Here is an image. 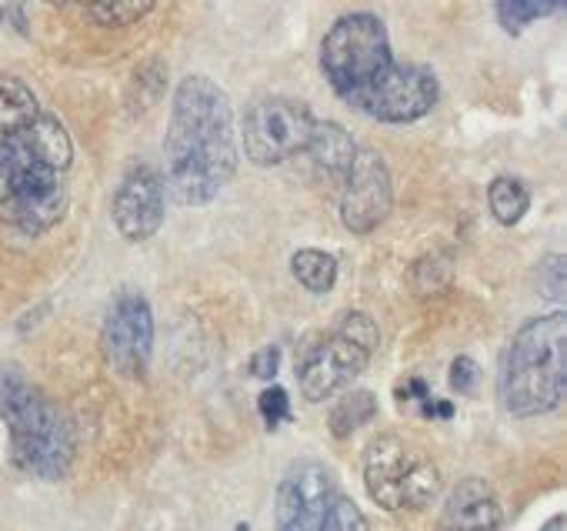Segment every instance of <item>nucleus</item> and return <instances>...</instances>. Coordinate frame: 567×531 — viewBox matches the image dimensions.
<instances>
[{"mask_svg": "<svg viewBox=\"0 0 567 531\" xmlns=\"http://www.w3.org/2000/svg\"><path fill=\"white\" fill-rule=\"evenodd\" d=\"M164 181L154 167L137 164L124 174L117 194H114V224L121 237L127 241H147L161 231L167 201H164Z\"/></svg>", "mask_w": 567, "mask_h": 531, "instance_id": "13", "label": "nucleus"}, {"mask_svg": "<svg viewBox=\"0 0 567 531\" xmlns=\"http://www.w3.org/2000/svg\"><path fill=\"white\" fill-rule=\"evenodd\" d=\"M41 111L44 108L31 91V84H24L14 74H0V137L28 127Z\"/></svg>", "mask_w": 567, "mask_h": 531, "instance_id": "17", "label": "nucleus"}, {"mask_svg": "<svg viewBox=\"0 0 567 531\" xmlns=\"http://www.w3.org/2000/svg\"><path fill=\"white\" fill-rule=\"evenodd\" d=\"M334 474L318 461H301L277 484V531H321L334 501Z\"/></svg>", "mask_w": 567, "mask_h": 531, "instance_id": "11", "label": "nucleus"}, {"mask_svg": "<svg viewBox=\"0 0 567 531\" xmlns=\"http://www.w3.org/2000/svg\"><path fill=\"white\" fill-rule=\"evenodd\" d=\"M237 171V131L227 91L190 74L177 84L164 134V191L184 207L210 204Z\"/></svg>", "mask_w": 567, "mask_h": 531, "instance_id": "1", "label": "nucleus"}, {"mask_svg": "<svg viewBox=\"0 0 567 531\" xmlns=\"http://www.w3.org/2000/svg\"><path fill=\"white\" fill-rule=\"evenodd\" d=\"M477 375H481V371H477L474 358L461 355V358H454V365H451V388L461 391V395H471L474 385H477Z\"/></svg>", "mask_w": 567, "mask_h": 531, "instance_id": "25", "label": "nucleus"}, {"mask_svg": "<svg viewBox=\"0 0 567 531\" xmlns=\"http://www.w3.org/2000/svg\"><path fill=\"white\" fill-rule=\"evenodd\" d=\"M547 531H560V518H554V521L547 524Z\"/></svg>", "mask_w": 567, "mask_h": 531, "instance_id": "28", "label": "nucleus"}, {"mask_svg": "<svg viewBox=\"0 0 567 531\" xmlns=\"http://www.w3.org/2000/svg\"><path fill=\"white\" fill-rule=\"evenodd\" d=\"M0 418L8 425L18 468L44 481H58L71 471L78 451L71 415L18 368H0Z\"/></svg>", "mask_w": 567, "mask_h": 531, "instance_id": "3", "label": "nucleus"}, {"mask_svg": "<svg viewBox=\"0 0 567 531\" xmlns=\"http://www.w3.org/2000/svg\"><path fill=\"white\" fill-rule=\"evenodd\" d=\"M237 531H247V524H240V528H237Z\"/></svg>", "mask_w": 567, "mask_h": 531, "instance_id": "29", "label": "nucleus"}, {"mask_svg": "<svg viewBox=\"0 0 567 531\" xmlns=\"http://www.w3.org/2000/svg\"><path fill=\"white\" fill-rule=\"evenodd\" d=\"M151 351H154V315L144 295H121L114 302V308L107 312L104 321V355L107 361L127 375V378H141L151 365Z\"/></svg>", "mask_w": 567, "mask_h": 531, "instance_id": "12", "label": "nucleus"}, {"mask_svg": "<svg viewBox=\"0 0 567 531\" xmlns=\"http://www.w3.org/2000/svg\"><path fill=\"white\" fill-rule=\"evenodd\" d=\"M51 8H74L101 28H127L151 14L157 0H44Z\"/></svg>", "mask_w": 567, "mask_h": 531, "instance_id": "16", "label": "nucleus"}, {"mask_svg": "<svg viewBox=\"0 0 567 531\" xmlns=\"http://www.w3.org/2000/svg\"><path fill=\"white\" fill-rule=\"evenodd\" d=\"M364 484L384 511H421L441 494V468L411 438L378 435L364 451Z\"/></svg>", "mask_w": 567, "mask_h": 531, "instance_id": "6", "label": "nucleus"}, {"mask_svg": "<svg viewBox=\"0 0 567 531\" xmlns=\"http://www.w3.org/2000/svg\"><path fill=\"white\" fill-rule=\"evenodd\" d=\"M71 164L74 141L48 111L0 137V214L8 224L28 237L48 234L68 211L64 171Z\"/></svg>", "mask_w": 567, "mask_h": 531, "instance_id": "2", "label": "nucleus"}, {"mask_svg": "<svg viewBox=\"0 0 567 531\" xmlns=\"http://www.w3.org/2000/svg\"><path fill=\"white\" fill-rule=\"evenodd\" d=\"M394 68L391 38L374 14H344L321 41V71L331 91L358 108V101Z\"/></svg>", "mask_w": 567, "mask_h": 531, "instance_id": "5", "label": "nucleus"}, {"mask_svg": "<svg viewBox=\"0 0 567 531\" xmlns=\"http://www.w3.org/2000/svg\"><path fill=\"white\" fill-rule=\"evenodd\" d=\"M305 154H311V161L321 174H328L331 181H344V174L354 164L358 144L338 121H318Z\"/></svg>", "mask_w": 567, "mask_h": 531, "instance_id": "15", "label": "nucleus"}, {"mask_svg": "<svg viewBox=\"0 0 567 531\" xmlns=\"http://www.w3.org/2000/svg\"><path fill=\"white\" fill-rule=\"evenodd\" d=\"M257 408H260L264 425L274 431L280 421H288V415H291V398H288V391H284L280 385H270V388H264V391H260Z\"/></svg>", "mask_w": 567, "mask_h": 531, "instance_id": "24", "label": "nucleus"}, {"mask_svg": "<svg viewBox=\"0 0 567 531\" xmlns=\"http://www.w3.org/2000/svg\"><path fill=\"white\" fill-rule=\"evenodd\" d=\"M497 24L507 34H524L534 21H544L557 11H564V0H497Z\"/></svg>", "mask_w": 567, "mask_h": 531, "instance_id": "20", "label": "nucleus"}, {"mask_svg": "<svg viewBox=\"0 0 567 531\" xmlns=\"http://www.w3.org/2000/svg\"><path fill=\"white\" fill-rule=\"evenodd\" d=\"M277 368H280V348H260L254 358H250V375L254 378H260V381H270L274 375H277Z\"/></svg>", "mask_w": 567, "mask_h": 531, "instance_id": "27", "label": "nucleus"}, {"mask_svg": "<svg viewBox=\"0 0 567 531\" xmlns=\"http://www.w3.org/2000/svg\"><path fill=\"white\" fill-rule=\"evenodd\" d=\"M504 511L494 488L484 478H464L444 504V531H501Z\"/></svg>", "mask_w": 567, "mask_h": 531, "instance_id": "14", "label": "nucleus"}, {"mask_svg": "<svg viewBox=\"0 0 567 531\" xmlns=\"http://www.w3.org/2000/svg\"><path fill=\"white\" fill-rule=\"evenodd\" d=\"M447 282H451V268H447L444 261H437V257H421V261L414 264V272H411V288H414V295H421V298L444 292Z\"/></svg>", "mask_w": 567, "mask_h": 531, "instance_id": "22", "label": "nucleus"}, {"mask_svg": "<svg viewBox=\"0 0 567 531\" xmlns=\"http://www.w3.org/2000/svg\"><path fill=\"white\" fill-rule=\"evenodd\" d=\"M487 204H491V214L497 217V224L514 227L530 207V191L517 177H494L487 187Z\"/></svg>", "mask_w": 567, "mask_h": 531, "instance_id": "19", "label": "nucleus"}, {"mask_svg": "<svg viewBox=\"0 0 567 531\" xmlns=\"http://www.w3.org/2000/svg\"><path fill=\"white\" fill-rule=\"evenodd\" d=\"M374 415H378V398L371 391H351L331 411V431L334 438H348L358 428H364Z\"/></svg>", "mask_w": 567, "mask_h": 531, "instance_id": "21", "label": "nucleus"}, {"mask_svg": "<svg viewBox=\"0 0 567 531\" xmlns=\"http://www.w3.org/2000/svg\"><path fill=\"white\" fill-rule=\"evenodd\" d=\"M318 118L295 98H257L244 111V154L257 167H274L308 151Z\"/></svg>", "mask_w": 567, "mask_h": 531, "instance_id": "8", "label": "nucleus"}, {"mask_svg": "<svg viewBox=\"0 0 567 531\" xmlns=\"http://www.w3.org/2000/svg\"><path fill=\"white\" fill-rule=\"evenodd\" d=\"M344 194H341V221L354 234H371L381 227L394 207V187L391 171L378 151L358 147L351 171L344 174Z\"/></svg>", "mask_w": 567, "mask_h": 531, "instance_id": "10", "label": "nucleus"}, {"mask_svg": "<svg viewBox=\"0 0 567 531\" xmlns=\"http://www.w3.org/2000/svg\"><path fill=\"white\" fill-rule=\"evenodd\" d=\"M567 391V325L564 315L527 321L504 351L497 398L511 418H537L554 411Z\"/></svg>", "mask_w": 567, "mask_h": 531, "instance_id": "4", "label": "nucleus"}, {"mask_svg": "<svg viewBox=\"0 0 567 531\" xmlns=\"http://www.w3.org/2000/svg\"><path fill=\"white\" fill-rule=\"evenodd\" d=\"M437 78L434 71L421 68V64H398L358 101L354 111L381 121V124H411L421 121L424 114H431V108L437 104Z\"/></svg>", "mask_w": 567, "mask_h": 531, "instance_id": "9", "label": "nucleus"}, {"mask_svg": "<svg viewBox=\"0 0 567 531\" xmlns=\"http://www.w3.org/2000/svg\"><path fill=\"white\" fill-rule=\"evenodd\" d=\"M291 275L298 278V285L305 292L324 295L338 282V257L331 251H321V247H301L291 257Z\"/></svg>", "mask_w": 567, "mask_h": 531, "instance_id": "18", "label": "nucleus"}, {"mask_svg": "<svg viewBox=\"0 0 567 531\" xmlns=\"http://www.w3.org/2000/svg\"><path fill=\"white\" fill-rule=\"evenodd\" d=\"M540 275H547V282H540L544 295L554 298V302H560V298H564V261H560L557 254H550V257L544 261Z\"/></svg>", "mask_w": 567, "mask_h": 531, "instance_id": "26", "label": "nucleus"}, {"mask_svg": "<svg viewBox=\"0 0 567 531\" xmlns=\"http://www.w3.org/2000/svg\"><path fill=\"white\" fill-rule=\"evenodd\" d=\"M378 341H381V331L378 325L361 315V312H351L341 318V325L308 351L305 365H301V395L315 405L334 398L338 391L351 388L361 371L368 368L371 355L378 351Z\"/></svg>", "mask_w": 567, "mask_h": 531, "instance_id": "7", "label": "nucleus"}, {"mask_svg": "<svg viewBox=\"0 0 567 531\" xmlns=\"http://www.w3.org/2000/svg\"><path fill=\"white\" fill-rule=\"evenodd\" d=\"M321 531H371V524H368L364 511H361L351 498L334 494V501H331V508H328V518H324V528H321Z\"/></svg>", "mask_w": 567, "mask_h": 531, "instance_id": "23", "label": "nucleus"}]
</instances>
